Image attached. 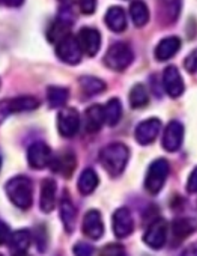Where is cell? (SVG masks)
<instances>
[{"label":"cell","instance_id":"obj_1","mask_svg":"<svg viewBox=\"0 0 197 256\" xmlns=\"http://www.w3.org/2000/svg\"><path fill=\"white\" fill-rule=\"evenodd\" d=\"M128 160H130V150L124 144H110L106 148H103L100 152V162L104 170L113 178L119 176L125 170Z\"/></svg>","mask_w":197,"mask_h":256},{"label":"cell","instance_id":"obj_2","mask_svg":"<svg viewBox=\"0 0 197 256\" xmlns=\"http://www.w3.org/2000/svg\"><path fill=\"white\" fill-rule=\"evenodd\" d=\"M9 200L20 210L26 211L33 204V184L27 176H15L5 186Z\"/></svg>","mask_w":197,"mask_h":256},{"label":"cell","instance_id":"obj_3","mask_svg":"<svg viewBox=\"0 0 197 256\" xmlns=\"http://www.w3.org/2000/svg\"><path fill=\"white\" fill-rule=\"evenodd\" d=\"M133 60H134V53L131 47L125 42L113 44L104 56V64L112 71H124L133 64Z\"/></svg>","mask_w":197,"mask_h":256},{"label":"cell","instance_id":"obj_4","mask_svg":"<svg viewBox=\"0 0 197 256\" xmlns=\"http://www.w3.org/2000/svg\"><path fill=\"white\" fill-rule=\"evenodd\" d=\"M169 172H170V166L164 158L155 160L149 166V169L146 172V176H145V188H146V192L151 193V194H158L163 190V187H164V184L167 181Z\"/></svg>","mask_w":197,"mask_h":256},{"label":"cell","instance_id":"obj_5","mask_svg":"<svg viewBox=\"0 0 197 256\" xmlns=\"http://www.w3.org/2000/svg\"><path fill=\"white\" fill-rule=\"evenodd\" d=\"M81 47L78 44V40L72 35H66L63 40H60L56 46V54L57 58L68 64V65H77L81 60Z\"/></svg>","mask_w":197,"mask_h":256},{"label":"cell","instance_id":"obj_6","mask_svg":"<svg viewBox=\"0 0 197 256\" xmlns=\"http://www.w3.org/2000/svg\"><path fill=\"white\" fill-rule=\"evenodd\" d=\"M57 128L63 138H74L80 130V116L78 112L72 107H65L59 112L57 116Z\"/></svg>","mask_w":197,"mask_h":256},{"label":"cell","instance_id":"obj_7","mask_svg":"<svg viewBox=\"0 0 197 256\" xmlns=\"http://www.w3.org/2000/svg\"><path fill=\"white\" fill-rule=\"evenodd\" d=\"M143 241L152 250H161L167 242V223L163 218H158L149 224L143 235Z\"/></svg>","mask_w":197,"mask_h":256},{"label":"cell","instance_id":"obj_8","mask_svg":"<svg viewBox=\"0 0 197 256\" xmlns=\"http://www.w3.org/2000/svg\"><path fill=\"white\" fill-rule=\"evenodd\" d=\"M38 107H39V101L35 96H18L0 102V114H2V118H5L12 113L33 112Z\"/></svg>","mask_w":197,"mask_h":256},{"label":"cell","instance_id":"obj_9","mask_svg":"<svg viewBox=\"0 0 197 256\" xmlns=\"http://www.w3.org/2000/svg\"><path fill=\"white\" fill-rule=\"evenodd\" d=\"M112 229L116 238H128L134 230V218L128 208H119L112 217Z\"/></svg>","mask_w":197,"mask_h":256},{"label":"cell","instance_id":"obj_10","mask_svg":"<svg viewBox=\"0 0 197 256\" xmlns=\"http://www.w3.org/2000/svg\"><path fill=\"white\" fill-rule=\"evenodd\" d=\"M184 140V126L178 120H172L166 125L163 132L161 145L167 152H176L182 146Z\"/></svg>","mask_w":197,"mask_h":256},{"label":"cell","instance_id":"obj_11","mask_svg":"<svg viewBox=\"0 0 197 256\" xmlns=\"http://www.w3.org/2000/svg\"><path fill=\"white\" fill-rule=\"evenodd\" d=\"M51 160H53V152L47 144L36 142V144L30 145V148L27 151V162L32 169L41 170V169L50 166Z\"/></svg>","mask_w":197,"mask_h":256},{"label":"cell","instance_id":"obj_12","mask_svg":"<svg viewBox=\"0 0 197 256\" xmlns=\"http://www.w3.org/2000/svg\"><path fill=\"white\" fill-rule=\"evenodd\" d=\"M161 132V122L160 119L157 118H151V119H146L143 122H140L137 126H136V142L139 145H151L160 134Z\"/></svg>","mask_w":197,"mask_h":256},{"label":"cell","instance_id":"obj_13","mask_svg":"<svg viewBox=\"0 0 197 256\" xmlns=\"http://www.w3.org/2000/svg\"><path fill=\"white\" fill-rule=\"evenodd\" d=\"M81 230L92 241H98L104 235V223H103V217H101L100 211L90 210L86 212V216L83 218Z\"/></svg>","mask_w":197,"mask_h":256},{"label":"cell","instance_id":"obj_14","mask_svg":"<svg viewBox=\"0 0 197 256\" xmlns=\"http://www.w3.org/2000/svg\"><path fill=\"white\" fill-rule=\"evenodd\" d=\"M77 40H78V44H80L83 53H86L90 58L96 56L101 48V35L93 28H83L78 32Z\"/></svg>","mask_w":197,"mask_h":256},{"label":"cell","instance_id":"obj_15","mask_svg":"<svg viewBox=\"0 0 197 256\" xmlns=\"http://www.w3.org/2000/svg\"><path fill=\"white\" fill-rule=\"evenodd\" d=\"M163 86L170 98H179L184 94V80L175 66H167L163 72Z\"/></svg>","mask_w":197,"mask_h":256},{"label":"cell","instance_id":"obj_16","mask_svg":"<svg viewBox=\"0 0 197 256\" xmlns=\"http://www.w3.org/2000/svg\"><path fill=\"white\" fill-rule=\"evenodd\" d=\"M56 200H57V184L54 180L47 178L41 184V198H39L41 211L50 214L56 206Z\"/></svg>","mask_w":197,"mask_h":256},{"label":"cell","instance_id":"obj_17","mask_svg":"<svg viewBox=\"0 0 197 256\" xmlns=\"http://www.w3.org/2000/svg\"><path fill=\"white\" fill-rule=\"evenodd\" d=\"M59 211H60V220L63 223V228L68 234H72L77 224V208L74 206L69 194L65 192L60 204H59Z\"/></svg>","mask_w":197,"mask_h":256},{"label":"cell","instance_id":"obj_18","mask_svg":"<svg viewBox=\"0 0 197 256\" xmlns=\"http://www.w3.org/2000/svg\"><path fill=\"white\" fill-rule=\"evenodd\" d=\"M197 230V220L191 217H182L176 218L172 223V236H173V244H179L185 238H188L191 234Z\"/></svg>","mask_w":197,"mask_h":256},{"label":"cell","instance_id":"obj_19","mask_svg":"<svg viewBox=\"0 0 197 256\" xmlns=\"http://www.w3.org/2000/svg\"><path fill=\"white\" fill-rule=\"evenodd\" d=\"M32 244V234L27 229L17 230L9 238V253L11 256H24Z\"/></svg>","mask_w":197,"mask_h":256},{"label":"cell","instance_id":"obj_20","mask_svg":"<svg viewBox=\"0 0 197 256\" xmlns=\"http://www.w3.org/2000/svg\"><path fill=\"white\" fill-rule=\"evenodd\" d=\"M84 122H86V130L87 133H98L103 128L106 122L104 107L103 106H90L84 112Z\"/></svg>","mask_w":197,"mask_h":256},{"label":"cell","instance_id":"obj_21","mask_svg":"<svg viewBox=\"0 0 197 256\" xmlns=\"http://www.w3.org/2000/svg\"><path fill=\"white\" fill-rule=\"evenodd\" d=\"M181 50V41L176 36H167L164 40H161L158 42V46L155 47V59L160 62H166L170 60L172 58H175L178 54V52Z\"/></svg>","mask_w":197,"mask_h":256},{"label":"cell","instance_id":"obj_22","mask_svg":"<svg viewBox=\"0 0 197 256\" xmlns=\"http://www.w3.org/2000/svg\"><path fill=\"white\" fill-rule=\"evenodd\" d=\"M50 168L53 172L62 175L63 178H71L75 169V157L72 152H63L57 157H53Z\"/></svg>","mask_w":197,"mask_h":256},{"label":"cell","instance_id":"obj_23","mask_svg":"<svg viewBox=\"0 0 197 256\" xmlns=\"http://www.w3.org/2000/svg\"><path fill=\"white\" fill-rule=\"evenodd\" d=\"M182 0H160V20L164 24H173L181 16Z\"/></svg>","mask_w":197,"mask_h":256},{"label":"cell","instance_id":"obj_24","mask_svg":"<svg viewBox=\"0 0 197 256\" xmlns=\"http://www.w3.org/2000/svg\"><path fill=\"white\" fill-rule=\"evenodd\" d=\"M104 20H106V26L115 34H121L127 29V14L121 6H112L106 12Z\"/></svg>","mask_w":197,"mask_h":256},{"label":"cell","instance_id":"obj_25","mask_svg":"<svg viewBox=\"0 0 197 256\" xmlns=\"http://www.w3.org/2000/svg\"><path fill=\"white\" fill-rule=\"evenodd\" d=\"M98 182H100V180H98V175L93 169H84L78 178V182H77V188L80 192V194L83 196H89L92 194L96 187H98Z\"/></svg>","mask_w":197,"mask_h":256},{"label":"cell","instance_id":"obj_26","mask_svg":"<svg viewBox=\"0 0 197 256\" xmlns=\"http://www.w3.org/2000/svg\"><path fill=\"white\" fill-rule=\"evenodd\" d=\"M71 26H72V20L68 16H60L54 22V24L50 28V30H48V40L51 42H56L57 44L60 40H63L66 35H69Z\"/></svg>","mask_w":197,"mask_h":256},{"label":"cell","instance_id":"obj_27","mask_svg":"<svg viewBox=\"0 0 197 256\" xmlns=\"http://www.w3.org/2000/svg\"><path fill=\"white\" fill-rule=\"evenodd\" d=\"M130 16L136 28H145L149 22V10L143 0H134L130 6Z\"/></svg>","mask_w":197,"mask_h":256},{"label":"cell","instance_id":"obj_28","mask_svg":"<svg viewBox=\"0 0 197 256\" xmlns=\"http://www.w3.org/2000/svg\"><path fill=\"white\" fill-rule=\"evenodd\" d=\"M80 83V89L86 96H92V95H98L106 90V83L96 77H90V76H84L78 80Z\"/></svg>","mask_w":197,"mask_h":256},{"label":"cell","instance_id":"obj_29","mask_svg":"<svg viewBox=\"0 0 197 256\" xmlns=\"http://www.w3.org/2000/svg\"><path fill=\"white\" fill-rule=\"evenodd\" d=\"M69 98V90L60 86H50L47 90V101L51 108H60L66 104Z\"/></svg>","mask_w":197,"mask_h":256},{"label":"cell","instance_id":"obj_30","mask_svg":"<svg viewBox=\"0 0 197 256\" xmlns=\"http://www.w3.org/2000/svg\"><path fill=\"white\" fill-rule=\"evenodd\" d=\"M104 114H106V122L110 126H115L119 124L122 118V104L118 98H112L106 106H104Z\"/></svg>","mask_w":197,"mask_h":256},{"label":"cell","instance_id":"obj_31","mask_svg":"<svg viewBox=\"0 0 197 256\" xmlns=\"http://www.w3.org/2000/svg\"><path fill=\"white\" fill-rule=\"evenodd\" d=\"M130 106L133 108H143L149 104V94L143 84H136L130 90Z\"/></svg>","mask_w":197,"mask_h":256},{"label":"cell","instance_id":"obj_32","mask_svg":"<svg viewBox=\"0 0 197 256\" xmlns=\"http://www.w3.org/2000/svg\"><path fill=\"white\" fill-rule=\"evenodd\" d=\"M100 256H128L124 246L121 244H107L101 248Z\"/></svg>","mask_w":197,"mask_h":256},{"label":"cell","instance_id":"obj_33","mask_svg":"<svg viewBox=\"0 0 197 256\" xmlns=\"http://www.w3.org/2000/svg\"><path fill=\"white\" fill-rule=\"evenodd\" d=\"M77 5L81 14L92 16L96 10V0H77Z\"/></svg>","mask_w":197,"mask_h":256},{"label":"cell","instance_id":"obj_34","mask_svg":"<svg viewBox=\"0 0 197 256\" xmlns=\"http://www.w3.org/2000/svg\"><path fill=\"white\" fill-rule=\"evenodd\" d=\"M184 68L190 72V74H196L197 72V50H193L184 60Z\"/></svg>","mask_w":197,"mask_h":256},{"label":"cell","instance_id":"obj_35","mask_svg":"<svg viewBox=\"0 0 197 256\" xmlns=\"http://www.w3.org/2000/svg\"><path fill=\"white\" fill-rule=\"evenodd\" d=\"M74 256H92L93 254V247L87 242H77L74 246Z\"/></svg>","mask_w":197,"mask_h":256},{"label":"cell","instance_id":"obj_36","mask_svg":"<svg viewBox=\"0 0 197 256\" xmlns=\"http://www.w3.org/2000/svg\"><path fill=\"white\" fill-rule=\"evenodd\" d=\"M187 192L194 194L197 193V168L193 169V172L190 174L188 176V181H187Z\"/></svg>","mask_w":197,"mask_h":256},{"label":"cell","instance_id":"obj_37","mask_svg":"<svg viewBox=\"0 0 197 256\" xmlns=\"http://www.w3.org/2000/svg\"><path fill=\"white\" fill-rule=\"evenodd\" d=\"M9 238H11V229H9V226L5 222L0 220V246L9 242Z\"/></svg>","mask_w":197,"mask_h":256},{"label":"cell","instance_id":"obj_38","mask_svg":"<svg viewBox=\"0 0 197 256\" xmlns=\"http://www.w3.org/2000/svg\"><path fill=\"white\" fill-rule=\"evenodd\" d=\"M181 256H197V241L196 242H191L190 246H187L182 250Z\"/></svg>","mask_w":197,"mask_h":256},{"label":"cell","instance_id":"obj_39","mask_svg":"<svg viewBox=\"0 0 197 256\" xmlns=\"http://www.w3.org/2000/svg\"><path fill=\"white\" fill-rule=\"evenodd\" d=\"M24 0H0V6H6V8H18L23 5Z\"/></svg>","mask_w":197,"mask_h":256},{"label":"cell","instance_id":"obj_40","mask_svg":"<svg viewBox=\"0 0 197 256\" xmlns=\"http://www.w3.org/2000/svg\"><path fill=\"white\" fill-rule=\"evenodd\" d=\"M60 2H69V0H60Z\"/></svg>","mask_w":197,"mask_h":256},{"label":"cell","instance_id":"obj_41","mask_svg":"<svg viewBox=\"0 0 197 256\" xmlns=\"http://www.w3.org/2000/svg\"><path fill=\"white\" fill-rule=\"evenodd\" d=\"M0 168H2V158H0Z\"/></svg>","mask_w":197,"mask_h":256},{"label":"cell","instance_id":"obj_42","mask_svg":"<svg viewBox=\"0 0 197 256\" xmlns=\"http://www.w3.org/2000/svg\"><path fill=\"white\" fill-rule=\"evenodd\" d=\"M0 256H3V254H0Z\"/></svg>","mask_w":197,"mask_h":256},{"label":"cell","instance_id":"obj_43","mask_svg":"<svg viewBox=\"0 0 197 256\" xmlns=\"http://www.w3.org/2000/svg\"><path fill=\"white\" fill-rule=\"evenodd\" d=\"M24 256H26V254H24Z\"/></svg>","mask_w":197,"mask_h":256}]
</instances>
